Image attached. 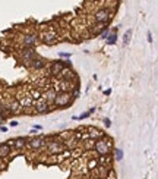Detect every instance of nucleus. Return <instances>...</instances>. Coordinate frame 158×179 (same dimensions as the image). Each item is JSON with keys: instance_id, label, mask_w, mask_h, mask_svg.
Instances as JSON below:
<instances>
[{"instance_id": "f257e3e1", "label": "nucleus", "mask_w": 158, "mask_h": 179, "mask_svg": "<svg viewBox=\"0 0 158 179\" xmlns=\"http://www.w3.org/2000/svg\"><path fill=\"white\" fill-rule=\"evenodd\" d=\"M111 147H113V141L104 135L103 138L95 139V142H94V151L97 153L100 157L101 156H108L110 151H111Z\"/></svg>"}, {"instance_id": "f03ea898", "label": "nucleus", "mask_w": 158, "mask_h": 179, "mask_svg": "<svg viewBox=\"0 0 158 179\" xmlns=\"http://www.w3.org/2000/svg\"><path fill=\"white\" fill-rule=\"evenodd\" d=\"M72 101L73 99H72V95H70V93H57L53 106L57 107V109H65V107L70 106Z\"/></svg>"}, {"instance_id": "7ed1b4c3", "label": "nucleus", "mask_w": 158, "mask_h": 179, "mask_svg": "<svg viewBox=\"0 0 158 179\" xmlns=\"http://www.w3.org/2000/svg\"><path fill=\"white\" fill-rule=\"evenodd\" d=\"M65 66L70 68V62H69V60H56V62L50 63L48 72H50L51 76H57V75H60V72L65 69Z\"/></svg>"}, {"instance_id": "20e7f679", "label": "nucleus", "mask_w": 158, "mask_h": 179, "mask_svg": "<svg viewBox=\"0 0 158 179\" xmlns=\"http://www.w3.org/2000/svg\"><path fill=\"white\" fill-rule=\"evenodd\" d=\"M37 57V53L34 49H24L22 50V54H21V60H22V65L25 68H31V63L32 60Z\"/></svg>"}, {"instance_id": "39448f33", "label": "nucleus", "mask_w": 158, "mask_h": 179, "mask_svg": "<svg viewBox=\"0 0 158 179\" xmlns=\"http://www.w3.org/2000/svg\"><path fill=\"white\" fill-rule=\"evenodd\" d=\"M111 18H113V15L108 9H100V10H97L95 15H94L95 22H103V24H108V22L111 21Z\"/></svg>"}, {"instance_id": "423d86ee", "label": "nucleus", "mask_w": 158, "mask_h": 179, "mask_svg": "<svg viewBox=\"0 0 158 179\" xmlns=\"http://www.w3.org/2000/svg\"><path fill=\"white\" fill-rule=\"evenodd\" d=\"M51 107L53 106H50V104H48L44 99H38L35 103H34V110H35V113H38V115H43V113H50L53 110Z\"/></svg>"}, {"instance_id": "0eeeda50", "label": "nucleus", "mask_w": 158, "mask_h": 179, "mask_svg": "<svg viewBox=\"0 0 158 179\" xmlns=\"http://www.w3.org/2000/svg\"><path fill=\"white\" fill-rule=\"evenodd\" d=\"M47 150L50 154L53 156H56V154H62V153H65L66 150V146L63 142H57V141H51V142H47Z\"/></svg>"}, {"instance_id": "6e6552de", "label": "nucleus", "mask_w": 158, "mask_h": 179, "mask_svg": "<svg viewBox=\"0 0 158 179\" xmlns=\"http://www.w3.org/2000/svg\"><path fill=\"white\" fill-rule=\"evenodd\" d=\"M28 147L31 148V150H40V148H43V147L47 146L46 142V138L44 137H34V138H28Z\"/></svg>"}, {"instance_id": "1a4fd4ad", "label": "nucleus", "mask_w": 158, "mask_h": 179, "mask_svg": "<svg viewBox=\"0 0 158 179\" xmlns=\"http://www.w3.org/2000/svg\"><path fill=\"white\" fill-rule=\"evenodd\" d=\"M37 43H38V38H37L35 34H26L22 37V44L25 49H34L37 46Z\"/></svg>"}, {"instance_id": "9d476101", "label": "nucleus", "mask_w": 158, "mask_h": 179, "mask_svg": "<svg viewBox=\"0 0 158 179\" xmlns=\"http://www.w3.org/2000/svg\"><path fill=\"white\" fill-rule=\"evenodd\" d=\"M59 41V35L54 31H47V33L43 34V43L47 44V46H51V44H56Z\"/></svg>"}, {"instance_id": "9b49d317", "label": "nucleus", "mask_w": 158, "mask_h": 179, "mask_svg": "<svg viewBox=\"0 0 158 179\" xmlns=\"http://www.w3.org/2000/svg\"><path fill=\"white\" fill-rule=\"evenodd\" d=\"M6 109L10 115H21V113H22V106L19 104V101H18L16 99L10 100V101L7 103Z\"/></svg>"}, {"instance_id": "f8f14e48", "label": "nucleus", "mask_w": 158, "mask_h": 179, "mask_svg": "<svg viewBox=\"0 0 158 179\" xmlns=\"http://www.w3.org/2000/svg\"><path fill=\"white\" fill-rule=\"evenodd\" d=\"M56 95H57V93L53 88H48V90H46L44 93L41 94V99H44L50 106H53L54 104V100H56Z\"/></svg>"}, {"instance_id": "ddd939ff", "label": "nucleus", "mask_w": 158, "mask_h": 179, "mask_svg": "<svg viewBox=\"0 0 158 179\" xmlns=\"http://www.w3.org/2000/svg\"><path fill=\"white\" fill-rule=\"evenodd\" d=\"M47 66V60H44L43 57H35V59L32 60V63H31V68L32 69H35V71H41V69H44V68Z\"/></svg>"}, {"instance_id": "4468645a", "label": "nucleus", "mask_w": 158, "mask_h": 179, "mask_svg": "<svg viewBox=\"0 0 158 179\" xmlns=\"http://www.w3.org/2000/svg\"><path fill=\"white\" fill-rule=\"evenodd\" d=\"M18 101H19L21 106H22V109H24V107H34V103H35L29 94L25 95V97H22V99H18Z\"/></svg>"}, {"instance_id": "2eb2a0df", "label": "nucleus", "mask_w": 158, "mask_h": 179, "mask_svg": "<svg viewBox=\"0 0 158 179\" xmlns=\"http://www.w3.org/2000/svg\"><path fill=\"white\" fill-rule=\"evenodd\" d=\"M26 142H28V138H25V137H18V138L13 139V148L22 150L26 146Z\"/></svg>"}, {"instance_id": "dca6fc26", "label": "nucleus", "mask_w": 158, "mask_h": 179, "mask_svg": "<svg viewBox=\"0 0 158 179\" xmlns=\"http://www.w3.org/2000/svg\"><path fill=\"white\" fill-rule=\"evenodd\" d=\"M108 28V24H103V22H97V25H94V29H91L92 35H100L104 29Z\"/></svg>"}, {"instance_id": "f3484780", "label": "nucleus", "mask_w": 158, "mask_h": 179, "mask_svg": "<svg viewBox=\"0 0 158 179\" xmlns=\"http://www.w3.org/2000/svg\"><path fill=\"white\" fill-rule=\"evenodd\" d=\"M88 131H89L88 138H91V139H100L104 137V134L101 132V131H98L97 128H88Z\"/></svg>"}, {"instance_id": "a211bd4d", "label": "nucleus", "mask_w": 158, "mask_h": 179, "mask_svg": "<svg viewBox=\"0 0 158 179\" xmlns=\"http://www.w3.org/2000/svg\"><path fill=\"white\" fill-rule=\"evenodd\" d=\"M10 151H12V148L7 146L6 142L5 144H0V159H6L7 156L10 154Z\"/></svg>"}, {"instance_id": "6ab92c4d", "label": "nucleus", "mask_w": 158, "mask_h": 179, "mask_svg": "<svg viewBox=\"0 0 158 179\" xmlns=\"http://www.w3.org/2000/svg\"><path fill=\"white\" fill-rule=\"evenodd\" d=\"M105 41H107V44H108V46H113V44H116V41H117V33L108 34V37L105 38Z\"/></svg>"}, {"instance_id": "aec40b11", "label": "nucleus", "mask_w": 158, "mask_h": 179, "mask_svg": "<svg viewBox=\"0 0 158 179\" xmlns=\"http://www.w3.org/2000/svg\"><path fill=\"white\" fill-rule=\"evenodd\" d=\"M94 142H95V139L88 138L85 142H84V148H85V150H94Z\"/></svg>"}, {"instance_id": "412c9836", "label": "nucleus", "mask_w": 158, "mask_h": 179, "mask_svg": "<svg viewBox=\"0 0 158 179\" xmlns=\"http://www.w3.org/2000/svg\"><path fill=\"white\" fill-rule=\"evenodd\" d=\"M86 167H88V169H91V170H95V169L98 167V160L97 159L89 160V161H88V165H86Z\"/></svg>"}, {"instance_id": "4be33fe9", "label": "nucleus", "mask_w": 158, "mask_h": 179, "mask_svg": "<svg viewBox=\"0 0 158 179\" xmlns=\"http://www.w3.org/2000/svg\"><path fill=\"white\" fill-rule=\"evenodd\" d=\"M41 94H43V93H41L40 90H37V88H35V90H32V91H31V94H29V95L32 97L34 101H37L38 99H41Z\"/></svg>"}, {"instance_id": "5701e85b", "label": "nucleus", "mask_w": 158, "mask_h": 179, "mask_svg": "<svg viewBox=\"0 0 158 179\" xmlns=\"http://www.w3.org/2000/svg\"><path fill=\"white\" fill-rule=\"evenodd\" d=\"M114 157H116L117 161L123 160V150H122V148H116V150H114Z\"/></svg>"}, {"instance_id": "b1692460", "label": "nucleus", "mask_w": 158, "mask_h": 179, "mask_svg": "<svg viewBox=\"0 0 158 179\" xmlns=\"http://www.w3.org/2000/svg\"><path fill=\"white\" fill-rule=\"evenodd\" d=\"M130 37H132V29H127V33L125 34V38H123V41H125V44H127V43L130 41Z\"/></svg>"}, {"instance_id": "393cba45", "label": "nucleus", "mask_w": 158, "mask_h": 179, "mask_svg": "<svg viewBox=\"0 0 158 179\" xmlns=\"http://www.w3.org/2000/svg\"><path fill=\"white\" fill-rule=\"evenodd\" d=\"M108 34H110V33H108V28H107V29H104V31L100 34V35H101V38H104V40H105V38L108 37Z\"/></svg>"}, {"instance_id": "a878e982", "label": "nucleus", "mask_w": 158, "mask_h": 179, "mask_svg": "<svg viewBox=\"0 0 158 179\" xmlns=\"http://www.w3.org/2000/svg\"><path fill=\"white\" fill-rule=\"evenodd\" d=\"M103 122H104V126H105V128H110V126H111V122H110V119H108V118H105Z\"/></svg>"}, {"instance_id": "bb28decb", "label": "nucleus", "mask_w": 158, "mask_h": 179, "mask_svg": "<svg viewBox=\"0 0 158 179\" xmlns=\"http://www.w3.org/2000/svg\"><path fill=\"white\" fill-rule=\"evenodd\" d=\"M59 56H60V57H67V59H70V56H72V54H70V53H60Z\"/></svg>"}, {"instance_id": "cd10ccee", "label": "nucleus", "mask_w": 158, "mask_h": 179, "mask_svg": "<svg viewBox=\"0 0 158 179\" xmlns=\"http://www.w3.org/2000/svg\"><path fill=\"white\" fill-rule=\"evenodd\" d=\"M6 144H7L9 147H10V148H13V139H9V141H7Z\"/></svg>"}, {"instance_id": "c85d7f7f", "label": "nucleus", "mask_w": 158, "mask_h": 179, "mask_svg": "<svg viewBox=\"0 0 158 179\" xmlns=\"http://www.w3.org/2000/svg\"><path fill=\"white\" fill-rule=\"evenodd\" d=\"M95 110H97V109H95V107H91V109H89V110H88V113H89V115H92V113H95Z\"/></svg>"}, {"instance_id": "c756f323", "label": "nucleus", "mask_w": 158, "mask_h": 179, "mask_svg": "<svg viewBox=\"0 0 158 179\" xmlns=\"http://www.w3.org/2000/svg\"><path fill=\"white\" fill-rule=\"evenodd\" d=\"M5 120H6V118H3V116H2V115H0V125H2V123H3V122H5Z\"/></svg>"}, {"instance_id": "7c9ffc66", "label": "nucleus", "mask_w": 158, "mask_h": 179, "mask_svg": "<svg viewBox=\"0 0 158 179\" xmlns=\"http://www.w3.org/2000/svg\"><path fill=\"white\" fill-rule=\"evenodd\" d=\"M148 41H149V43H152V35H151V33H148Z\"/></svg>"}, {"instance_id": "2f4dec72", "label": "nucleus", "mask_w": 158, "mask_h": 179, "mask_svg": "<svg viewBox=\"0 0 158 179\" xmlns=\"http://www.w3.org/2000/svg\"><path fill=\"white\" fill-rule=\"evenodd\" d=\"M104 94H105V95H110V94H111V90H105Z\"/></svg>"}, {"instance_id": "473e14b6", "label": "nucleus", "mask_w": 158, "mask_h": 179, "mask_svg": "<svg viewBox=\"0 0 158 179\" xmlns=\"http://www.w3.org/2000/svg\"><path fill=\"white\" fill-rule=\"evenodd\" d=\"M0 131H2V132H6L7 129H6V128H5V126H0Z\"/></svg>"}, {"instance_id": "72a5a7b5", "label": "nucleus", "mask_w": 158, "mask_h": 179, "mask_svg": "<svg viewBox=\"0 0 158 179\" xmlns=\"http://www.w3.org/2000/svg\"><path fill=\"white\" fill-rule=\"evenodd\" d=\"M0 106H2V101H0Z\"/></svg>"}, {"instance_id": "f704fd0d", "label": "nucleus", "mask_w": 158, "mask_h": 179, "mask_svg": "<svg viewBox=\"0 0 158 179\" xmlns=\"http://www.w3.org/2000/svg\"><path fill=\"white\" fill-rule=\"evenodd\" d=\"M97 179H100V178H97Z\"/></svg>"}]
</instances>
